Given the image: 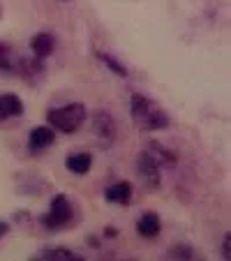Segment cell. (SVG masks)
Listing matches in <instances>:
<instances>
[{
  "label": "cell",
  "mask_w": 231,
  "mask_h": 261,
  "mask_svg": "<svg viewBox=\"0 0 231 261\" xmlns=\"http://www.w3.org/2000/svg\"><path fill=\"white\" fill-rule=\"evenodd\" d=\"M104 197H107V201H111V203L125 206V203L132 199V185H130V182H116V185H111V188L104 192Z\"/></svg>",
  "instance_id": "obj_11"
},
{
  "label": "cell",
  "mask_w": 231,
  "mask_h": 261,
  "mask_svg": "<svg viewBox=\"0 0 231 261\" xmlns=\"http://www.w3.org/2000/svg\"><path fill=\"white\" fill-rule=\"evenodd\" d=\"M222 256H224L226 261L231 259V236H229V233H226L224 241H222Z\"/></svg>",
  "instance_id": "obj_16"
},
{
  "label": "cell",
  "mask_w": 231,
  "mask_h": 261,
  "mask_svg": "<svg viewBox=\"0 0 231 261\" xmlns=\"http://www.w3.org/2000/svg\"><path fill=\"white\" fill-rule=\"evenodd\" d=\"M72 217V206H69V199L65 194H56L54 201H51V211L42 217V224L46 229H58L63 224H67V220Z\"/></svg>",
  "instance_id": "obj_3"
},
{
  "label": "cell",
  "mask_w": 231,
  "mask_h": 261,
  "mask_svg": "<svg viewBox=\"0 0 231 261\" xmlns=\"http://www.w3.org/2000/svg\"><path fill=\"white\" fill-rule=\"evenodd\" d=\"M160 229H162V222H160V217L155 213H146L137 222V231L143 238H155L160 233Z\"/></svg>",
  "instance_id": "obj_8"
},
{
  "label": "cell",
  "mask_w": 231,
  "mask_h": 261,
  "mask_svg": "<svg viewBox=\"0 0 231 261\" xmlns=\"http://www.w3.org/2000/svg\"><path fill=\"white\" fill-rule=\"evenodd\" d=\"M54 139H56V132H54V127H35L33 132L28 134V148L30 150H44L46 146H51L54 143Z\"/></svg>",
  "instance_id": "obj_7"
},
{
  "label": "cell",
  "mask_w": 231,
  "mask_h": 261,
  "mask_svg": "<svg viewBox=\"0 0 231 261\" xmlns=\"http://www.w3.org/2000/svg\"><path fill=\"white\" fill-rule=\"evenodd\" d=\"M42 259H79V254L72 250H63V247H54V250H42Z\"/></svg>",
  "instance_id": "obj_13"
},
{
  "label": "cell",
  "mask_w": 231,
  "mask_h": 261,
  "mask_svg": "<svg viewBox=\"0 0 231 261\" xmlns=\"http://www.w3.org/2000/svg\"><path fill=\"white\" fill-rule=\"evenodd\" d=\"M160 162L150 155V150H143L137 160V173L141 178V182L148 190H155L160 185Z\"/></svg>",
  "instance_id": "obj_4"
},
{
  "label": "cell",
  "mask_w": 231,
  "mask_h": 261,
  "mask_svg": "<svg viewBox=\"0 0 231 261\" xmlns=\"http://www.w3.org/2000/svg\"><path fill=\"white\" fill-rule=\"evenodd\" d=\"M65 167H67L72 173H76V176H84V173H88L90 167H93V155L90 153L69 155V158L65 160Z\"/></svg>",
  "instance_id": "obj_10"
},
{
  "label": "cell",
  "mask_w": 231,
  "mask_h": 261,
  "mask_svg": "<svg viewBox=\"0 0 231 261\" xmlns=\"http://www.w3.org/2000/svg\"><path fill=\"white\" fill-rule=\"evenodd\" d=\"M132 120L139 129L150 132V129H162L169 125V118L162 109H158L150 99H146L143 95L134 93L132 95Z\"/></svg>",
  "instance_id": "obj_1"
},
{
  "label": "cell",
  "mask_w": 231,
  "mask_h": 261,
  "mask_svg": "<svg viewBox=\"0 0 231 261\" xmlns=\"http://www.w3.org/2000/svg\"><path fill=\"white\" fill-rule=\"evenodd\" d=\"M95 132L102 139V143H107V146L113 143V139H116V123H113L109 111H97L95 114Z\"/></svg>",
  "instance_id": "obj_5"
},
{
  "label": "cell",
  "mask_w": 231,
  "mask_h": 261,
  "mask_svg": "<svg viewBox=\"0 0 231 261\" xmlns=\"http://www.w3.org/2000/svg\"><path fill=\"white\" fill-rule=\"evenodd\" d=\"M169 256H173V259H192V250L185 245H176L169 252Z\"/></svg>",
  "instance_id": "obj_15"
},
{
  "label": "cell",
  "mask_w": 231,
  "mask_h": 261,
  "mask_svg": "<svg viewBox=\"0 0 231 261\" xmlns=\"http://www.w3.org/2000/svg\"><path fill=\"white\" fill-rule=\"evenodd\" d=\"M14 65H16L14 49H12L10 44H3V42H0V69H3V72H14Z\"/></svg>",
  "instance_id": "obj_12"
},
{
  "label": "cell",
  "mask_w": 231,
  "mask_h": 261,
  "mask_svg": "<svg viewBox=\"0 0 231 261\" xmlns=\"http://www.w3.org/2000/svg\"><path fill=\"white\" fill-rule=\"evenodd\" d=\"M86 118H88L86 107L79 102L65 104V107H60V109H51L49 114H46V120H49L51 127L58 129V132H65V134H74L86 123Z\"/></svg>",
  "instance_id": "obj_2"
},
{
  "label": "cell",
  "mask_w": 231,
  "mask_h": 261,
  "mask_svg": "<svg viewBox=\"0 0 231 261\" xmlns=\"http://www.w3.org/2000/svg\"><path fill=\"white\" fill-rule=\"evenodd\" d=\"M30 46H33V54L37 56V60H42V58H46V56H51V51H54V46H56V40H54V35L40 33L33 37Z\"/></svg>",
  "instance_id": "obj_9"
},
{
  "label": "cell",
  "mask_w": 231,
  "mask_h": 261,
  "mask_svg": "<svg viewBox=\"0 0 231 261\" xmlns=\"http://www.w3.org/2000/svg\"><path fill=\"white\" fill-rule=\"evenodd\" d=\"M5 233H7V224L5 222H0V236H5Z\"/></svg>",
  "instance_id": "obj_17"
},
{
  "label": "cell",
  "mask_w": 231,
  "mask_h": 261,
  "mask_svg": "<svg viewBox=\"0 0 231 261\" xmlns=\"http://www.w3.org/2000/svg\"><path fill=\"white\" fill-rule=\"evenodd\" d=\"M97 58L102 60V63L107 65L109 69H113V72L118 74V76H127V69H125L123 65H120V63H118V60H116V58H113V56H109V54H97Z\"/></svg>",
  "instance_id": "obj_14"
},
{
  "label": "cell",
  "mask_w": 231,
  "mask_h": 261,
  "mask_svg": "<svg viewBox=\"0 0 231 261\" xmlns=\"http://www.w3.org/2000/svg\"><path fill=\"white\" fill-rule=\"evenodd\" d=\"M21 114H23V102L16 95H12V93L0 95V120L19 118Z\"/></svg>",
  "instance_id": "obj_6"
}]
</instances>
